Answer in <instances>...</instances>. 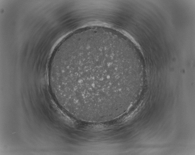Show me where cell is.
Wrapping results in <instances>:
<instances>
[{
  "label": "cell",
  "mask_w": 195,
  "mask_h": 155,
  "mask_svg": "<svg viewBox=\"0 0 195 155\" xmlns=\"http://www.w3.org/2000/svg\"><path fill=\"white\" fill-rule=\"evenodd\" d=\"M124 46L115 38L99 34L76 35L62 42L49 73L59 105L81 120L106 119L123 111L136 80Z\"/></svg>",
  "instance_id": "obj_1"
}]
</instances>
